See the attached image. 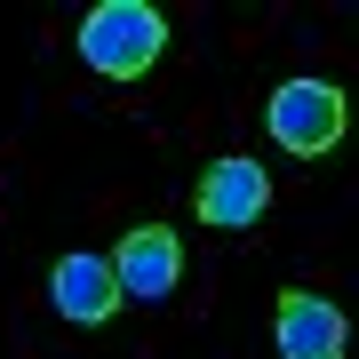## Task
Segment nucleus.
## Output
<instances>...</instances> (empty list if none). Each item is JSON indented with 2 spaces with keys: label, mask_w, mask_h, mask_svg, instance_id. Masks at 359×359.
I'll list each match as a JSON object with an SVG mask.
<instances>
[{
  "label": "nucleus",
  "mask_w": 359,
  "mask_h": 359,
  "mask_svg": "<svg viewBox=\"0 0 359 359\" xmlns=\"http://www.w3.org/2000/svg\"><path fill=\"white\" fill-rule=\"evenodd\" d=\"M48 304L65 311V320L96 327V320L120 311V280H112V264H96V256H65V264L48 271Z\"/></svg>",
  "instance_id": "423d86ee"
},
{
  "label": "nucleus",
  "mask_w": 359,
  "mask_h": 359,
  "mask_svg": "<svg viewBox=\"0 0 359 359\" xmlns=\"http://www.w3.org/2000/svg\"><path fill=\"white\" fill-rule=\"evenodd\" d=\"M264 208H271V176H264L256 160L231 152V160H216V168L200 176V224H216V231H248Z\"/></svg>",
  "instance_id": "20e7f679"
},
{
  "label": "nucleus",
  "mask_w": 359,
  "mask_h": 359,
  "mask_svg": "<svg viewBox=\"0 0 359 359\" xmlns=\"http://www.w3.org/2000/svg\"><path fill=\"white\" fill-rule=\"evenodd\" d=\"M280 359H344V311L311 287L280 295Z\"/></svg>",
  "instance_id": "39448f33"
},
{
  "label": "nucleus",
  "mask_w": 359,
  "mask_h": 359,
  "mask_svg": "<svg viewBox=\"0 0 359 359\" xmlns=\"http://www.w3.org/2000/svg\"><path fill=\"white\" fill-rule=\"evenodd\" d=\"M271 136H280L295 160L335 152V144H344V96H335L327 80H287V88L271 96Z\"/></svg>",
  "instance_id": "f03ea898"
},
{
  "label": "nucleus",
  "mask_w": 359,
  "mask_h": 359,
  "mask_svg": "<svg viewBox=\"0 0 359 359\" xmlns=\"http://www.w3.org/2000/svg\"><path fill=\"white\" fill-rule=\"evenodd\" d=\"M160 48H168V25H160V8H144V0H104V8H88V25H80V56H88L104 80L152 72Z\"/></svg>",
  "instance_id": "f257e3e1"
},
{
  "label": "nucleus",
  "mask_w": 359,
  "mask_h": 359,
  "mask_svg": "<svg viewBox=\"0 0 359 359\" xmlns=\"http://www.w3.org/2000/svg\"><path fill=\"white\" fill-rule=\"evenodd\" d=\"M176 271H184V248H176L168 224H136L120 240V256H112V280H120L128 304H168L176 295Z\"/></svg>",
  "instance_id": "7ed1b4c3"
}]
</instances>
